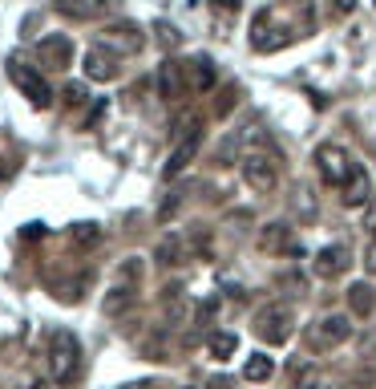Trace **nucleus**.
<instances>
[{
  "label": "nucleus",
  "instance_id": "obj_1",
  "mask_svg": "<svg viewBox=\"0 0 376 389\" xmlns=\"http://www.w3.org/2000/svg\"><path fill=\"white\" fill-rule=\"evenodd\" d=\"M49 369L57 385H73L77 369H81V345L69 328H53L49 333Z\"/></svg>",
  "mask_w": 376,
  "mask_h": 389
},
{
  "label": "nucleus",
  "instance_id": "obj_2",
  "mask_svg": "<svg viewBox=\"0 0 376 389\" xmlns=\"http://www.w3.org/2000/svg\"><path fill=\"white\" fill-rule=\"evenodd\" d=\"M138 284H142V260H134V256H130V260L118 268V284L105 292L101 313H105V316H122L130 304L138 300Z\"/></svg>",
  "mask_w": 376,
  "mask_h": 389
},
{
  "label": "nucleus",
  "instance_id": "obj_3",
  "mask_svg": "<svg viewBox=\"0 0 376 389\" xmlns=\"http://www.w3.org/2000/svg\"><path fill=\"white\" fill-rule=\"evenodd\" d=\"M9 77H13V86L21 89L37 110H49L53 106V89H49V81L41 77V69H28L25 61H16L13 57V61H9Z\"/></svg>",
  "mask_w": 376,
  "mask_h": 389
},
{
  "label": "nucleus",
  "instance_id": "obj_4",
  "mask_svg": "<svg viewBox=\"0 0 376 389\" xmlns=\"http://www.w3.org/2000/svg\"><path fill=\"white\" fill-rule=\"evenodd\" d=\"M291 308L288 304H267V308H259L255 313V333L267 340V345H283V340L291 337Z\"/></svg>",
  "mask_w": 376,
  "mask_h": 389
},
{
  "label": "nucleus",
  "instance_id": "obj_5",
  "mask_svg": "<svg viewBox=\"0 0 376 389\" xmlns=\"http://www.w3.org/2000/svg\"><path fill=\"white\" fill-rule=\"evenodd\" d=\"M352 337V325H348V316L344 313H328L315 320L312 328V345L315 349H332V345H344V340Z\"/></svg>",
  "mask_w": 376,
  "mask_h": 389
},
{
  "label": "nucleus",
  "instance_id": "obj_6",
  "mask_svg": "<svg viewBox=\"0 0 376 389\" xmlns=\"http://www.w3.org/2000/svg\"><path fill=\"white\" fill-rule=\"evenodd\" d=\"M243 178H247V187L259 191V195L279 187L276 166H271V158H263V154H247V158H243Z\"/></svg>",
  "mask_w": 376,
  "mask_h": 389
},
{
  "label": "nucleus",
  "instance_id": "obj_7",
  "mask_svg": "<svg viewBox=\"0 0 376 389\" xmlns=\"http://www.w3.org/2000/svg\"><path fill=\"white\" fill-rule=\"evenodd\" d=\"M37 61L45 65V69H65V65H73V41L65 37V33L41 37V45H37Z\"/></svg>",
  "mask_w": 376,
  "mask_h": 389
},
{
  "label": "nucleus",
  "instance_id": "obj_8",
  "mask_svg": "<svg viewBox=\"0 0 376 389\" xmlns=\"http://www.w3.org/2000/svg\"><path fill=\"white\" fill-rule=\"evenodd\" d=\"M352 268V251L344 243H328V248L315 251V276L320 280H336Z\"/></svg>",
  "mask_w": 376,
  "mask_h": 389
},
{
  "label": "nucleus",
  "instance_id": "obj_9",
  "mask_svg": "<svg viewBox=\"0 0 376 389\" xmlns=\"http://www.w3.org/2000/svg\"><path fill=\"white\" fill-rule=\"evenodd\" d=\"M315 163H320L324 183H336V187L348 178V171H352L348 151H344V146H320V151H315Z\"/></svg>",
  "mask_w": 376,
  "mask_h": 389
},
{
  "label": "nucleus",
  "instance_id": "obj_10",
  "mask_svg": "<svg viewBox=\"0 0 376 389\" xmlns=\"http://www.w3.org/2000/svg\"><path fill=\"white\" fill-rule=\"evenodd\" d=\"M199 146H202V130H194V134H187V138H178V146L170 151V158H166V166H162V175L166 178H178L190 163H194Z\"/></svg>",
  "mask_w": 376,
  "mask_h": 389
},
{
  "label": "nucleus",
  "instance_id": "obj_11",
  "mask_svg": "<svg viewBox=\"0 0 376 389\" xmlns=\"http://www.w3.org/2000/svg\"><path fill=\"white\" fill-rule=\"evenodd\" d=\"M340 187H344V195H340V199H344V207H364V203L372 199V183H368V175H364L360 166H352L348 178H344Z\"/></svg>",
  "mask_w": 376,
  "mask_h": 389
},
{
  "label": "nucleus",
  "instance_id": "obj_12",
  "mask_svg": "<svg viewBox=\"0 0 376 389\" xmlns=\"http://www.w3.org/2000/svg\"><path fill=\"white\" fill-rule=\"evenodd\" d=\"M182 81H187V89L207 94V89L214 86V61L211 57H194V61H187L182 65Z\"/></svg>",
  "mask_w": 376,
  "mask_h": 389
},
{
  "label": "nucleus",
  "instance_id": "obj_13",
  "mask_svg": "<svg viewBox=\"0 0 376 389\" xmlns=\"http://www.w3.org/2000/svg\"><path fill=\"white\" fill-rule=\"evenodd\" d=\"M122 74L118 69V57L105 49H89L85 53V77H93V81H113V77Z\"/></svg>",
  "mask_w": 376,
  "mask_h": 389
},
{
  "label": "nucleus",
  "instance_id": "obj_14",
  "mask_svg": "<svg viewBox=\"0 0 376 389\" xmlns=\"http://www.w3.org/2000/svg\"><path fill=\"white\" fill-rule=\"evenodd\" d=\"M158 94H162L166 101H178L182 94H187L182 65H178V61H162V69H158Z\"/></svg>",
  "mask_w": 376,
  "mask_h": 389
},
{
  "label": "nucleus",
  "instance_id": "obj_15",
  "mask_svg": "<svg viewBox=\"0 0 376 389\" xmlns=\"http://www.w3.org/2000/svg\"><path fill=\"white\" fill-rule=\"evenodd\" d=\"M348 308L356 316H372V308H376V288H372V284L356 280V284L348 288Z\"/></svg>",
  "mask_w": 376,
  "mask_h": 389
},
{
  "label": "nucleus",
  "instance_id": "obj_16",
  "mask_svg": "<svg viewBox=\"0 0 376 389\" xmlns=\"http://www.w3.org/2000/svg\"><path fill=\"white\" fill-rule=\"evenodd\" d=\"M271 373H276V361H271L267 353H251L247 365H243V377H247V381H267Z\"/></svg>",
  "mask_w": 376,
  "mask_h": 389
},
{
  "label": "nucleus",
  "instance_id": "obj_17",
  "mask_svg": "<svg viewBox=\"0 0 376 389\" xmlns=\"http://www.w3.org/2000/svg\"><path fill=\"white\" fill-rule=\"evenodd\" d=\"M207 349H211V357H214V361H226V357H235L239 337H235V333H214V337L207 340Z\"/></svg>",
  "mask_w": 376,
  "mask_h": 389
},
{
  "label": "nucleus",
  "instance_id": "obj_18",
  "mask_svg": "<svg viewBox=\"0 0 376 389\" xmlns=\"http://www.w3.org/2000/svg\"><path fill=\"white\" fill-rule=\"evenodd\" d=\"M98 239H101L98 223H77L73 231H69V243H77V248H89V243H98Z\"/></svg>",
  "mask_w": 376,
  "mask_h": 389
},
{
  "label": "nucleus",
  "instance_id": "obj_19",
  "mask_svg": "<svg viewBox=\"0 0 376 389\" xmlns=\"http://www.w3.org/2000/svg\"><path fill=\"white\" fill-rule=\"evenodd\" d=\"M291 373H296V389H315L320 385V369H315V365H300L296 361Z\"/></svg>",
  "mask_w": 376,
  "mask_h": 389
},
{
  "label": "nucleus",
  "instance_id": "obj_20",
  "mask_svg": "<svg viewBox=\"0 0 376 389\" xmlns=\"http://www.w3.org/2000/svg\"><path fill=\"white\" fill-rule=\"evenodd\" d=\"M61 98H65V106H69V110H77V106H85V86H81V81H69V86L61 89Z\"/></svg>",
  "mask_w": 376,
  "mask_h": 389
},
{
  "label": "nucleus",
  "instance_id": "obj_21",
  "mask_svg": "<svg viewBox=\"0 0 376 389\" xmlns=\"http://www.w3.org/2000/svg\"><path fill=\"white\" fill-rule=\"evenodd\" d=\"M194 130H202V118L199 113H182V118L174 122V142L187 138V134H194Z\"/></svg>",
  "mask_w": 376,
  "mask_h": 389
},
{
  "label": "nucleus",
  "instance_id": "obj_22",
  "mask_svg": "<svg viewBox=\"0 0 376 389\" xmlns=\"http://www.w3.org/2000/svg\"><path fill=\"white\" fill-rule=\"evenodd\" d=\"M283 243H288V227H283V223H271V231H263V248L267 251H279Z\"/></svg>",
  "mask_w": 376,
  "mask_h": 389
},
{
  "label": "nucleus",
  "instance_id": "obj_23",
  "mask_svg": "<svg viewBox=\"0 0 376 389\" xmlns=\"http://www.w3.org/2000/svg\"><path fill=\"white\" fill-rule=\"evenodd\" d=\"M158 256H162V264H182V239H162Z\"/></svg>",
  "mask_w": 376,
  "mask_h": 389
},
{
  "label": "nucleus",
  "instance_id": "obj_24",
  "mask_svg": "<svg viewBox=\"0 0 376 389\" xmlns=\"http://www.w3.org/2000/svg\"><path fill=\"white\" fill-rule=\"evenodd\" d=\"M328 9H332V16H348L356 9V0H328Z\"/></svg>",
  "mask_w": 376,
  "mask_h": 389
},
{
  "label": "nucleus",
  "instance_id": "obj_25",
  "mask_svg": "<svg viewBox=\"0 0 376 389\" xmlns=\"http://www.w3.org/2000/svg\"><path fill=\"white\" fill-rule=\"evenodd\" d=\"M364 268L376 276V236H372V243H368V251H364Z\"/></svg>",
  "mask_w": 376,
  "mask_h": 389
},
{
  "label": "nucleus",
  "instance_id": "obj_26",
  "mask_svg": "<svg viewBox=\"0 0 376 389\" xmlns=\"http://www.w3.org/2000/svg\"><path fill=\"white\" fill-rule=\"evenodd\" d=\"M101 113H105V101H98V106H93V110H89V118H85V130H89V126H93V122H98Z\"/></svg>",
  "mask_w": 376,
  "mask_h": 389
},
{
  "label": "nucleus",
  "instance_id": "obj_27",
  "mask_svg": "<svg viewBox=\"0 0 376 389\" xmlns=\"http://www.w3.org/2000/svg\"><path fill=\"white\" fill-rule=\"evenodd\" d=\"M214 9H226V13H239V0H211Z\"/></svg>",
  "mask_w": 376,
  "mask_h": 389
},
{
  "label": "nucleus",
  "instance_id": "obj_28",
  "mask_svg": "<svg viewBox=\"0 0 376 389\" xmlns=\"http://www.w3.org/2000/svg\"><path fill=\"white\" fill-rule=\"evenodd\" d=\"M25 236H28V239H37V236H45V227H41V223H28V227H25Z\"/></svg>",
  "mask_w": 376,
  "mask_h": 389
},
{
  "label": "nucleus",
  "instance_id": "obj_29",
  "mask_svg": "<svg viewBox=\"0 0 376 389\" xmlns=\"http://www.w3.org/2000/svg\"><path fill=\"white\" fill-rule=\"evenodd\" d=\"M25 389H53V385H49V381H28Z\"/></svg>",
  "mask_w": 376,
  "mask_h": 389
},
{
  "label": "nucleus",
  "instance_id": "obj_30",
  "mask_svg": "<svg viewBox=\"0 0 376 389\" xmlns=\"http://www.w3.org/2000/svg\"><path fill=\"white\" fill-rule=\"evenodd\" d=\"M315 389H320V385H315ZM332 389H336V385H332Z\"/></svg>",
  "mask_w": 376,
  "mask_h": 389
}]
</instances>
